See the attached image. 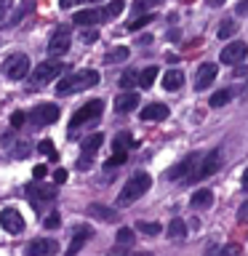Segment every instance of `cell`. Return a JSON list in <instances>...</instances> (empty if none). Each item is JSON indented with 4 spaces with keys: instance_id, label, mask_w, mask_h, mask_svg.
Wrapping results in <instances>:
<instances>
[{
    "instance_id": "6da1fadb",
    "label": "cell",
    "mask_w": 248,
    "mask_h": 256,
    "mask_svg": "<svg viewBox=\"0 0 248 256\" xmlns=\"http://www.w3.org/2000/svg\"><path fill=\"white\" fill-rule=\"evenodd\" d=\"M96 83H99V72H96V70L70 72L67 78H62V80H59V86H56V94H59V96H70V94L86 91L88 86H96Z\"/></svg>"
},
{
    "instance_id": "7a4b0ae2",
    "label": "cell",
    "mask_w": 248,
    "mask_h": 256,
    "mask_svg": "<svg viewBox=\"0 0 248 256\" xmlns=\"http://www.w3.org/2000/svg\"><path fill=\"white\" fill-rule=\"evenodd\" d=\"M150 184H152L150 174H142V171H139V174H134L131 179L126 182V187L120 190V198H118V200H120V203H123V206H126V203H131V200L142 198L144 192L150 190Z\"/></svg>"
},
{
    "instance_id": "3957f363",
    "label": "cell",
    "mask_w": 248,
    "mask_h": 256,
    "mask_svg": "<svg viewBox=\"0 0 248 256\" xmlns=\"http://www.w3.org/2000/svg\"><path fill=\"white\" fill-rule=\"evenodd\" d=\"M222 160H224V158H222V150H211V152L203 158V163L190 171L187 182H203V179H208V176H214V174L222 168Z\"/></svg>"
},
{
    "instance_id": "277c9868",
    "label": "cell",
    "mask_w": 248,
    "mask_h": 256,
    "mask_svg": "<svg viewBox=\"0 0 248 256\" xmlns=\"http://www.w3.org/2000/svg\"><path fill=\"white\" fill-rule=\"evenodd\" d=\"M102 110H104V102H102V99H91V102H86L83 107H78V112L70 118V128L75 131V128L86 126V123H91V120H96V118L102 115Z\"/></svg>"
},
{
    "instance_id": "5b68a950",
    "label": "cell",
    "mask_w": 248,
    "mask_h": 256,
    "mask_svg": "<svg viewBox=\"0 0 248 256\" xmlns=\"http://www.w3.org/2000/svg\"><path fill=\"white\" fill-rule=\"evenodd\" d=\"M30 64L32 62L27 59V54H11L3 64V75L11 78V80H22V78H27Z\"/></svg>"
},
{
    "instance_id": "8992f818",
    "label": "cell",
    "mask_w": 248,
    "mask_h": 256,
    "mask_svg": "<svg viewBox=\"0 0 248 256\" xmlns=\"http://www.w3.org/2000/svg\"><path fill=\"white\" fill-rule=\"evenodd\" d=\"M0 227H3L8 235H22L24 232V216L16 211V208H3V211H0Z\"/></svg>"
},
{
    "instance_id": "52a82bcc",
    "label": "cell",
    "mask_w": 248,
    "mask_h": 256,
    "mask_svg": "<svg viewBox=\"0 0 248 256\" xmlns=\"http://www.w3.org/2000/svg\"><path fill=\"white\" fill-rule=\"evenodd\" d=\"M102 142H104V136H102V134H94L91 139H86V142H83V150H80V160H78V168H80V171H86V168L91 166V160H94L96 152H99Z\"/></svg>"
},
{
    "instance_id": "ba28073f",
    "label": "cell",
    "mask_w": 248,
    "mask_h": 256,
    "mask_svg": "<svg viewBox=\"0 0 248 256\" xmlns=\"http://www.w3.org/2000/svg\"><path fill=\"white\" fill-rule=\"evenodd\" d=\"M62 70H64L62 62H43V64H38V67H35L32 78H35V83H48V80L59 78Z\"/></svg>"
},
{
    "instance_id": "9c48e42d",
    "label": "cell",
    "mask_w": 248,
    "mask_h": 256,
    "mask_svg": "<svg viewBox=\"0 0 248 256\" xmlns=\"http://www.w3.org/2000/svg\"><path fill=\"white\" fill-rule=\"evenodd\" d=\"M246 56H248V46L246 43H227L222 48L219 59H222V64H240Z\"/></svg>"
},
{
    "instance_id": "30bf717a",
    "label": "cell",
    "mask_w": 248,
    "mask_h": 256,
    "mask_svg": "<svg viewBox=\"0 0 248 256\" xmlns=\"http://www.w3.org/2000/svg\"><path fill=\"white\" fill-rule=\"evenodd\" d=\"M56 118H59V107H56V104H38L30 115V120L35 126H48V123H54Z\"/></svg>"
},
{
    "instance_id": "8fae6325",
    "label": "cell",
    "mask_w": 248,
    "mask_h": 256,
    "mask_svg": "<svg viewBox=\"0 0 248 256\" xmlns=\"http://www.w3.org/2000/svg\"><path fill=\"white\" fill-rule=\"evenodd\" d=\"M216 64L214 62H206V64H200L198 72H195V91H206L208 86L214 83V78H216Z\"/></svg>"
},
{
    "instance_id": "7c38bea8",
    "label": "cell",
    "mask_w": 248,
    "mask_h": 256,
    "mask_svg": "<svg viewBox=\"0 0 248 256\" xmlns=\"http://www.w3.org/2000/svg\"><path fill=\"white\" fill-rule=\"evenodd\" d=\"M70 51V30H56L54 32V38L48 40V54L51 56H62V54H67Z\"/></svg>"
},
{
    "instance_id": "4fadbf2b",
    "label": "cell",
    "mask_w": 248,
    "mask_h": 256,
    "mask_svg": "<svg viewBox=\"0 0 248 256\" xmlns=\"http://www.w3.org/2000/svg\"><path fill=\"white\" fill-rule=\"evenodd\" d=\"M56 251H59V243H56L54 238H38L27 246L30 256H48V254H56Z\"/></svg>"
},
{
    "instance_id": "5bb4252c",
    "label": "cell",
    "mask_w": 248,
    "mask_h": 256,
    "mask_svg": "<svg viewBox=\"0 0 248 256\" xmlns=\"http://www.w3.org/2000/svg\"><path fill=\"white\" fill-rule=\"evenodd\" d=\"M195 163H198V155H187L182 163H176L171 171H168V179H171V182H184L190 176V171L195 168Z\"/></svg>"
},
{
    "instance_id": "9a60e30c",
    "label": "cell",
    "mask_w": 248,
    "mask_h": 256,
    "mask_svg": "<svg viewBox=\"0 0 248 256\" xmlns=\"http://www.w3.org/2000/svg\"><path fill=\"white\" fill-rule=\"evenodd\" d=\"M115 107H118V112H131L134 107H139V94H136L134 88L131 91H123L115 99Z\"/></svg>"
},
{
    "instance_id": "2e32d148",
    "label": "cell",
    "mask_w": 248,
    "mask_h": 256,
    "mask_svg": "<svg viewBox=\"0 0 248 256\" xmlns=\"http://www.w3.org/2000/svg\"><path fill=\"white\" fill-rule=\"evenodd\" d=\"M168 118V107L163 102H152L142 110V120H166Z\"/></svg>"
},
{
    "instance_id": "e0dca14e",
    "label": "cell",
    "mask_w": 248,
    "mask_h": 256,
    "mask_svg": "<svg viewBox=\"0 0 248 256\" xmlns=\"http://www.w3.org/2000/svg\"><path fill=\"white\" fill-rule=\"evenodd\" d=\"M99 19H102V11H96V8H86V11L75 14V24H80V27H94Z\"/></svg>"
},
{
    "instance_id": "ac0fdd59",
    "label": "cell",
    "mask_w": 248,
    "mask_h": 256,
    "mask_svg": "<svg viewBox=\"0 0 248 256\" xmlns=\"http://www.w3.org/2000/svg\"><path fill=\"white\" fill-rule=\"evenodd\" d=\"M88 214H91L94 219H99V222H115V219H118V214L112 211V208H107V206H99V203H91V208H88Z\"/></svg>"
},
{
    "instance_id": "d6986e66",
    "label": "cell",
    "mask_w": 248,
    "mask_h": 256,
    "mask_svg": "<svg viewBox=\"0 0 248 256\" xmlns=\"http://www.w3.org/2000/svg\"><path fill=\"white\" fill-rule=\"evenodd\" d=\"M182 86H184V75L179 70H171V72H166V75H163V88H166V91H179Z\"/></svg>"
},
{
    "instance_id": "ffe728a7",
    "label": "cell",
    "mask_w": 248,
    "mask_h": 256,
    "mask_svg": "<svg viewBox=\"0 0 248 256\" xmlns=\"http://www.w3.org/2000/svg\"><path fill=\"white\" fill-rule=\"evenodd\" d=\"M91 235H94V232L88 230V227H78V230H75V238H72V243H70V256L78 254L80 248H83L86 240H91Z\"/></svg>"
},
{
    "instance_id": "44dd1931",
    "label": "cell",
    "mask_w": 248,
    "mask_h": 256,
    "mask_svg": "<svg viewBox=\"0 0 248 256\" xmlns=\"http://www.w3.org/2000/svg\"><path fill=\"white\" fill-rule=\"evenodd\" d=\"M190 203H192V208H208L214 203V192L211 190H198L195 195H192Z\"/></svg>"
},
{
    "instance_id": "7402d4cb",
    "label": "cell",
    "mask_w": 248,
    "mask_h": 256,
    "mask_svg": "<svg viewBox=\"0 0 248 256\" xmlns=\"http://www.w3.org/2000/svg\"><path fill=\"white\" fill-rule=\"evenodd\" d=\"M27 195H30L32 200H54L56 190H51V187H38V184H32V187H27Z\"/></svg>"
},
{
    "instance_id": "603a6c76",
    "label": "cell",
    "mask_w": 248,
    "mask_h": 256,
    "mask_svg": "<svg viewBox=\"0 0 248 256\" xmlns=\"http://www.w3.org/2000/svg\"><path fill=\"white\" fill-rule=\"evenodd\" d=\"M134 147V136L131 134H128V131H123V134H118L115 136V142H112V150H120V152H128V150H131Z\"/></svg>"
},
{
    "instance_id": "cb8c5ba5",
    "label": "cell",
    "mask_w": 248,
    "mask_h": 256,
    "mask_svg": "<svg viewBox=\"0 0 248 256\" xmlns=\"http://www.w3.org/2000/svg\"><path fill=\"white\" fill-rule=\"evenodd\" d=\"M155 80H158V67H147V70L139 72V80H136V83H139L142 88H152Z\"/></svg>"
},
{
    "instance_id": "d4e9b609",
    "label": "cell",
    "mask_w": 248,
    "mask_h": 256,
    "mask_svg": "<svg viewBox=\"0 0 248 256\" xmlns=\"http://www.w3.org/2000/svg\"><path fill=\"white\" fill-rule=\"evenodd\" d=\"M163 0H134L131 6V16H139V14H147L150 8H158Z\"/></svg>"
},
{
    "instance_id": "484cf974",
    "label": "cell",
    "mask_w": 248,
    "mask_h": 256,
    "mask_svg": "<svg viewBox=\"0 0 248 256\" xmlns=\"http://www.w3.org/2000/svg\"><path fill=\"white\" fill-rule=\"evenodd\" d=\"M32 8H35V0H24V3H22L19 8H16V14L11 16V22H8V24H11V27H16V24H19V22L24 19V16H27V14L32 11Z\"/></svg>"
},
{
    "instance_id": "4316f807",
    "label": "cell",
    "mask_w": 248,
    "mask_h": 256,
    "mask_svg": "<svg viewBox=\"0 0 248 256\" xmlns=\"http://www.w3.org/2000/svg\"><path fill=\"white\" fill-rule=\"evenodd\" d=\"M184 235H187V224H184L182 219H174L171 224H168V238H174V240H182Z\"/></svg>"
},
{
    "instance_id": "83f0119b",
    "label": "cell",
    "mask_w": 248,
    "mask_h": 256,
    "mask_svg": "<svg viewBox=\"0 0 248 256\" xmlns=\"http://www.w3.org/2000/svg\"><path fill=\"white\" fill-rule=\"evenodd\" d=\"M123 6H126L123 0H112V3H107L102 8V19H115V16L123 11Z\"/></svg>"
},
{
    "instance_id": "f1b7e54d",
    "label": "cell",
    "mask_w": 248,
    "mask_h": 256,
    "mask_svg": "<svg viewBox=\"0 0 248 256\" xmlns=\"http://www.w3.org/2000/svg\"><path fill=\"white\" fill-rule=\"evenodd\" d=\"M150 22H152V16H150V14H139V16H131V22H128V30H131V32H136V30L147 27Z\"/></svg>"
},
{
    "instance_id": "f546056e",
    "label": "cell",
    "mask_w": 248,
    "mask_h": 256,
    "mask_svg": "<svg viewBox=\"0 0 248 256\" xmlns=\"http://www.w3.org/2000/svg\"><path fill=\"white\" fill-rule=\"evenodd\" d=\"M38 152H40V155H46L48 160H59V152H56V147H54V142H40L38 144Z\"/></svg>"
},
{
    "instance_id": "4dcf8cb0",
    "label": "cell",
    "mask_w": 248,
    "mask_h": 256,
    "mask_svg": "<svg viewBox=\"0 0 248 256\" xmlns=\"http://www.w3.org/2000/svg\"><path fill=\"white\" fill-rule=\"evenodd\" d=\"M230 99H232V91H227V88H224V91H216L211 99H208V104H211V107H224Z\"/></svg>"
},
{
    "instance_id": "1f68e13d",
    "label": "cell",
    "mask_w": 248,
    "mask_h": 256,
    "mask_svg": "<svg viewBox=\"0 0 248 256\" xmlns=\"http://www.w3.org/2000/svg\"><path fill=\"white\" fill-rule=\"evenodd\" d=\"M136 80H139V72H136V70H126L123 75H120V86H123L126 91H131Z\"/></svg>"
},
{
    "instance_id": "d6a6232c",
    "label": "cell",
    "mask_w": 248,
    "mask_h": 256,
    "mask_svg": "<svg viewBox=\"0 0 248 256\" xmlns=\"http://www.w3.org/2000/svg\"><path fill=\"white\" fill-rule=\"evenodd\" d=\"M126 160H128V152H115V155H112L110 160H107V163H104V171H112V168H118V166H123L126 163Z\"/></svg>"
},
{
    "instance_id": "836d02e7",
    "label": "cell",
    "mask_w": 248,
    "mask_h": 256,
    "mask_svg": "<svg viewBox=\"0 0 248 256\" xmlns=\"http://www.w3.org/2000/svg\"><path fill=\"white\" fill-rule=\"evenodd\" d=\"M235 30H238V24L232 22V19H227V22H224L222 27H219V32H216V38H219V40H227V38L235 35Z\"/></svg>"
},
{
    "instance_id": "e575fe53",
    "label": "cell",
    "mask_w": 248,
    "mask_h": 256,
    "mask_svg": "<svg viewBox=\"0 0 248 256\" xmlns=\"http://www.w3.org/2000/svg\"><path fill=\"white\" fill-rule=\"evenodd\" d=\"M134 238H136V235H134V230H131V227H120L115 240H118V246H131V243H134Z\"/></svg>"
},
{
    "instance_id": "d590c367",
    "label": "cell",
    "mask_w": 248,
    "mask_h": 256,
    "mask_svg": "<svg viewBox=\"0 0 248 256\" xmlns=\"http://www.w3.org/2000/svg\"><path fill=\"white\" fill-rule=\"evenodd\" d=\"M136 230L144 232V235H160V224L158 222H139V224H136Z\"/></svg>"
},
{
    "instance_id": "8d00e7d4",
    "label": "cell",
    "mask_w": 248,
    "mask_h": 256,
    "mask_svg": "<svg viewBox=\"0 0 248 256\" xmlns=\"http://www.w3.org/2000/svg\"><path fill=\"white\" fill-rule=\"evenodd\" d=\"M126 59H128V48H123V46L115 48L112 54H107V62H110V64H112V62H126Z\"/></svg>"
},
{
    "instance_id": "74e56055",
    "label": "cell",
    "mask_w": 248,
    "mask_h": 256,
    "mask_svg": "<svg viewBox=\"0 0 248 256\" xmlns=\"http://www.w3.org/2000/svg\"><path fill=\"white\" fill-rule=\"evenodd\" d=\"M80 40H83V43H96V40H99V32H96L94 27L83 30V32H80Z\"/></svg>"
},
{
    "instance_id": "f35d334b",
    "label": "cell",
    "mask_w": 248,
    "mask_h": 256,
    "mask_svg": "<svg viewBox=\"0 0 248 256\" xmlns=\"http://www.w3.org/2000/svg\"><path fill=\"white\" fill-rule=\"evenodd\" d=\"M43 224H46V230H56L62 224V219H59V214H51V216H46V219H43Z\"/></svg>"
},
{
    "instance_id": "ab89813d",
    "label": "cell",
    "mask_w": 248,
    "mask_h": 256,
    "mask_svg": "<svg viewBox=\"0 0 248 256\" xmlns=\"http://www.w3.org/2000/svg\"><path fill=\"white\" fill-rule=\"evenodd\" d=\"M24 120H27V115H24V112H14V115H11V126H14V128H22Z\"/></svg>"
},
{
    "instance_id": "60d3db41",
    "label": "cell",
    "mask_w": 248,
    "mask_h": 256,
    "mask_svg": "<svg viewBox=\"0 0 248 256\" xmlns=\"http://www.w3.org/2000/svg\"><path fill=\"white\" fill-rule=\"evenodd\" d=\"M32 176H35L38 182L46 179V176H48V168H46V166H35V168H32Z\"/></svg>"
},
{
    "instance_id": "b9f144b4",
    "label": "cell",
    "mask_w": 248,
    "mask_h": 256,
    "mask_svg": "<svg viewBox=\"0 0 248 256\" xmlns=\"http://www.w3.org/2000/svg\"><path fill=\"white\" fill-rule=\"evenodd\" d=\"M11 3H14V0H0V24H3V19H6V14H8V8H11Z\"/></svg>"
},
{
    "instance_id": "7bdbcfd3",
    "label": "cell",
    "mask_w": 248,
    "mask_h": 256,
    "mask_svg": "<svg viewBox=\"0 0 248 256\" xmlns=\"http://www.w3.org/2000/svg\"><path fill=\"white\" fill-rule=\"evenodd\" d=\"M54 182L56 184H64V182H67V171H54Z\"/></svg>"
},
{
    "instance_id": "ee69618b",
    "label": "cell",
    "mask_w": 248,
    "mask_h": 256,
    "mask_svg": "<svg viewBox=\"0 0 248 256\" xmlns=\"http://www.w3.org/2000/svg\"><path fill=\"white\" fill-rule=\"evenodd\" d=\"M238 216H240V219H246V216H248V200L240 206V214H238Z\"/></svg>"
},
{
    "instance_id": "f6af8a7d",
    "label": "cell",
    "mask_w": 248,
    "mask_h": 256,
    "mask_svg": "<svg viewBox=\"0 0 248 256\" xmlns=\"http://www.w3.org/2000/svg\"><path fill=\"white\" fill-rule=\"evenodd\" d=\"M139 43H142V46H150V43H152V38H150V35H142V38H139Z\"/></svg>"
},
{
    "instance_id": "bcb514c9",
    "label": "cell",
    "mask_w": 248,
    "mask_h": 256,
    "mask_svg": "<svg viewBox=\"0 0 248 256\" xmlns=\"http://www.w3.org/2000/svg\"><path fill=\"white\" fill-rule=\"evenodd\" d=\"M243 190L248 192V168H246V171H243Z\"/></svg>"
},
{
    "instance_id": "7dc6e473",
    "label": "cell",
    "mask_w": 248,
    "mask_h": 256,
    "mask_svg": "<svg viewBox=\"0 0 248 256\" xmlns=\"http://www.w3.org/2000/svg\"><path fill=\"white\" fill-rule=\"evenodd\" d=\"M248 11V3H238V14H246Z\"/></svg>"
},
{
    "instance_id": "c3c4849f",
    "label": "cell",
    "mask_w": 248,
    "mask_h": 256,
    "mask_svg": "<svg viewBox=\"0 0 248 256\" xmlns=\"http://www.w3.org/2000/svg\"><path fill=\"white\" fill-rule=\"evenodd\" d=\"M208 3H211V6L216 8V6H224V0H208Z\"/></svg>"
}]
</instances>
